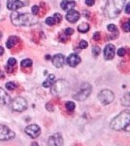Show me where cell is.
Listing matches in <instances>:
<instances>
[{"label":"cell","mask_w":130,"mask_h":146,"mask_svg":"<svg viewBox=\"0 0 130 146\" xmlns=\"http://www.w3.org/2000/svg\"><path fill=\"white\" fill-rule=\"evenodd\" d=\"M11 22L16 26H32L38 22L37 18L31 14H20L15 11L11 15Z\"/></svg>","instance_id":"1"},{"label":"cell","mask_w":130,"mask_h":146,"mask_svg":"<svg viewBox=\"0 0 130 146\" xmlns=\"http://www.w3.org/2000/svg\"><path fill=\"white\" fill-rule=\"evenodd\" d=\"M91 87L88 83H84L80 88V90L73 96V98L78 101H83L86 100L91 94Z\"/></svg>","instance_id":"5"},{"label":"cell","mask_w":130,"mask_h":146,"mask_svg":"<svg viewBox=\"0 0 130 146\" xmlns=\"http://www.w3.org/2000/svg\"><path fill=\"white\" fill-rule=\"evenodd\" d=\"M68 88V84L66 81L63 79L58 80L51 86V93L52 95L60 97L65 95L67 93Z\"/></svg>","instance_id":"4"},{"label":"cell","mask_w":130,"mask_h":146,"mask_svg":"<svg viewBox=\"0 0 130 146\" xmlns=\"http://www.w3.org/2000/svg\"><path fill=\"white\" fill-rule=\"evenodd\" d=\"M123 28L125 32L129 31V21H127V22L125 23V24H123Z\"/></svg>","instance_id":"34"},{"label":"cell","mask_w":130,"mask_h":146,"mask_svg":"<svg viewBox=\"0 0 130 146\" xmlns=\"http://www.w3.org/2000/svg\"><path fill=\"white\" fill-rule=\"evenodd\" d=\"M31 11H32V15H37L39 11V7L37 5H34V6L31 8Z\"/></svg>","instance_id":"31"},{"label":"cell","mask_w":130,"mask_h":146,"mask_svg":"<svg viewBox=\"0 0 130 146\" xmlns=\"http://www.w3.org/2000/svg\"><path fill=\"white\" fill-rule=\"evenodd\" d=\"M95 2V0H85V3L88 6H92Z\"/></svg>","instance_id":"36"},{"label":"cell","mask_w":130,"mask_h":146,"mask_svg":"<svg viewBox=\"0 0 130 146\" xmlns=\"http://www.w3.org/2000/svg\"><path fill=\"white\" fill-rule=\"evenodd\" d=\"M98 99L103 104H109L113 101L114 94L109 90H103L98 94Z\"/></svg>","instance_id":"8"},{"label":"cell","mask_w":130,"mask_h":146,"mask_svg":"<svg viewBox=\"0 0 130 146\" xmlns=\"http://www.w3.org/2000/svg\"><path fill=\"white\" fill-rule=\"evenodd\" d=\"M93 38L95 40H99L100 38V32H95L94 34Z\"/></svg>","instance_id":"35"},{"label":"cell","mask_w":130,"mask_h":146,"mask_svg":"<svg viewBox=\"0 0 130 146\" xmlns=\"http://www.w3.org/2000/svg\"><path fill=\"white\" fill-rule=\"evenodd\" d=\"M129 7H130V4H129V3H128L127 5H126V7H125V12H126V13H127V14H129L130 13Z\"/></svg>","instance_id":"38"},{"label":"cell","mask_w":130,"mask_h":146,"mask_svg":"<svg viewBox=\"0 0 130 146\" xmlns=\"http://www.w3.org/2000/svg\"><path fill=\"white\" fill-rule=\"evenodd\" d=\"M17 41H18V37H17V36H10V37L8 39V40H7L6 46L9 48V49H11V48H12L15 45V43H17Z\"/></svg>","instance_id":"19"},{"label":"cell","mask_w":130,"mask_h":146,"mask_svg":"<svg viewBox=\"0 0 130 146\" xmlns=\"http://www.w3.org/2000/svg\"><path fill=\"white\" fill-rule=\"evenodd\" d=\"M40 128L37 125L32 124L26 127L25 129V132L27 133V135H29L32 139H36L40 135Z\"/></svg>","instance_id":"9"},{"label":"cell","mask_w":130,"mask_h":146,"mask_svg":"<svg viewBox=\"0 0 130 146\" xmlns=\"http://www.w3.org/2000/svg\"><path fill=\"white\" fill-rule=\"evenodd\" d=\"M117 54L119 56H123L125 54V50L124 48H119L117 51Z\"/></svg>","instance_id":"33"},{"label":"cell","mask_w":130,"mask_h":146,"mask_svg":"<svg viewBox=\"0 0 130 146\" xmlns=\"http://www.w3.org/2000/svg\"><path fill=\"white\" fill-rule=\"evenodd\" d=\"M16 87H17V85L12 82H8V83H6V84H5V88H6L7 90H9V91H13V90H15V89L16 88Z\"/></svg>","instance_id":"24"},{"label":"cell","mask_w":130,"mask_h":146,"mask_svg":"<svg viewBox=\"0 0 130 146\" xmlns=\"http://www.w3.org/2000/svg\"><path fill=\"white\" fill-rule=\"evenodd\" d=\"M92 52H93V54L95 56H98V55L100 54V49L99 46H94L92 48Z\"/></svg>","instance_id":"26"},{"label":"cell","mask_w":130,"mask_h":146,"mask_svg":"<svg viewBox=\"0 0 130 146\" xmlns=\"http://www.w3.org/2000/svg\"><path fill=\"white\" fill-rule=\"evenodd\" d=\"M46 109H47L49 111H52V110H53V107H52L50 104H47L46 106Z\"/></svg>","instance_id":"37"},{"label":"cell","mask_w":130,"mask_h":146,"mask_svg":"<svg viewBox=\"0 0 130 146\" xmlns=\"http://www.w3.org/2000/svg\"><path fill=\"white\" fill-rule=\"evenodd\" d=\"M52 18H54V20H55V21H56V22L59 23L62 20V15L59 13L54 14V15H53V17H52Z\"/></svg>","instance_id":"28"},{"label":"cell","mask_w":130,"mask_h":146,"mask_svg":"<svg viewBox=\"0 0 130 146\" xmlns=\"http://www.w3.org/2000/svg\"><path fill=\"white\" fill-rule=\"evenodd\" d=\"M15 137V134L8 126L0 124V141H9Z\"/></svg>","instance_id":"7"},{"label":"cell","mask_w":130,"mask_h":146,"mask_svg":"<svg viewBox=\"0 0 130 146\" xmlns=\"http://www.w3.org/2000/svg\"><path fill=\"white\" fill-rule=\"evenodd\" d=\"M107 29H108V31H109L113 32V33H114V32H116L117 31H118L116 25H113V24H110V25H108V26H107Z\"/></svg>","instance_id":"27"},{"label":"cell","mask_w":130,"mask_h":146,"mask_svg":"<svg viewBox=\"0 0 130 146\" xmlns=\"http://www.w3.org/2000/svg\"><path fill=\"white\" fill-rule=\"evenodd\" d=\"M55 81V76L54 75H52V74H50V75H48V77L46 78V79L45 80V82L43 83V86L44 88H50L52 85V84L54 83Z\"/></svg>","instance_id":"18"},{"label":"cell","mask_w":130,"mask_h":146,"mask_svg":"<svg viewBox=\"0 0 130 146\" xmlns=\"http://www.w3.org/2000/svg\"><path fill=\"white\" fill-rule=\"evenodd\" d=\"M122 104L123 105H125V106H127V107L129 106V94H125V95L123 96V100H122Z\"/></svg>","instance_id":"22"},{"label":"cell","mask_w":130,"mask_h":146,"mask_svg":"<svg viewBox=\"0 0 130 146\" xmlns=\"http://www.w3.org/2000/svg\"><path fill=\"white\" fill-rule=\"evenodd\" d=\"M4 53V49L2 46H0V56H2Z\"/></svg>","instance_id":"40"},{"label":"cell","mask_w":130,"mask_h":146,"mask_svg":"<svg viewBox=\"0 0 130 146\" xmlns=\"http://www.w3.org/2000/svg\"><path fill=\"white\" fill-rule=\"evenodd\" d=\"M10 103V97L5 91L0 88V106H5Z\"/></svg>","instance_id":"16"},{"label":"cell","mask_w":130,"mask_h":146,"mask_svg":"<svg viewBox=\"0 0 130 146\" xmlns=\"http://www.w3.org/2000/svg\"><path fill=\"white\" fill-rule=\"evenodd\" d=\"M49 146H63V139L60 133H56L50 137L48 141Z\"/></svg>","instance_id":"10"},{"label":"cell","mask_w":130,"mask_h":146,"mask_svg":"<svg viewBox=\"0 0 130 146\" xmlns=\"http://www.w3.org/2000/svg\"><path fill=\"white\" fill-rule=\"evenodd\" d=\"M32 61L31 59H25L24 60L21 61V66L22 67H25V68H27V67H31L32 66Z\"/></svg>","instance_id":"21"},{"label":"cell","mask_w":130,"mask_h":146,"mask_svg":"<svg viewBox=\"0 0 130 146\" xmlns=\"http://www.w3.org/2000/svg\"><path fill=\"white\" fill-rule=\"evenodd\" d=\"M23 6L24 4L20 0H8L7 2V8L11 11H16Z\"/></svg>","instance_id":"13"},{"label":"cell","mask_w":130,"mask_h":146,"mask_svg":"<svg viewBox=\"0 0 130 146\" xmlns=\"http://www.w3.org/2000/svg\"><path fill=\"white\" fill-rule=\"evenodd\" d=\"M66 109L69 110V111H73L75 108V103L72 102V101H68V102L66 104Z\"/></svg>","instance_id":"23"},{"label":"cell","mask_w":130,"mask_h":146,"mask_svg":"<svg viewBox=\"0 0 130 146\" xmlns=\"http://www.w3.org/2000/svg\"><path fill=\"white\" fill-rule=\"evenodd\" d=\"M130 113L129 110L121 112L111 121L110 126L114 130H123L129 126Z\"/></svg>","instance_id":"2"},{"label":"cell","mask_w":130,"mask_h":146,"mask_svg":"<svg viewBox=\"0 0 130 146\" xmlns=\"http://www.w3.org/2000/svg\"><path fill=\"white\" fill-rule=\"evenodd\" d=\"M115 51L116 48L113 44H107L104 48L103 50V54H104V58L107 60L112 59L114 57L115 55Z\"/></svg>","instance_id":"11"},{"label":"cell","mask_w":130,"mask_h":146,"mask_svg":"<svg viewBox=\"0 0 130 146\" xmlns=\"http://www.w3.org/2000/svg\"><path fill=\"white\" fill-rule=\"evenodd\" d=\"M73 33H74V30L72 28H71V27L66 28V31H65V34L67 35V36H71L72 34H73Z\"/></svg>","instance_id":"29"},{"label":"cell","mask_w":130,"mask_h":146,"mask_svg":"<svg viewBox=\"0 0 130 146\" xmlns=\"http://www.w3.org/2000/svg\"><path fill=\"white\" fill-rule=\"evenodd\" d=\"M46 25H50V26H52V25H54L56 24V21H55L54 18H52V17H48L46 19Z\"/></svg>","instance_id":"25"},{"label":"cell","mask_w":130,"mask_h":146,"mask_svg":"<svg viewBox=\"0 0 130 146\" xmlns=\"http://www.w3.org/2000/svg\"><path fill=\"white\" fill-rule=\"evenodd\" d=\"M31 146H39V145L36 142H33V143L31 144Z\"/></svg>","instance_id":"41"},{"label":"cell","mask_w":130,"mask_h":146,"mask_svg":"<svg viewBox=\"0 0 130 146\" xmlns=\"http://www.w3.org/2000/svg\"><path fill=\"white\" fill-rule=\"evenodd\" d=\"M66 20L69 21L70 23H75L80 18V14L78 11L75 10H70L66 14Z\"/></svg>","instance_id":"14"},{"label":"cell","mask_w":130,"mask_h":146,"mask_svg":"<svg viewBox=\"0 0 130 146\" xmlns=\"http://www.w3.org/2000/svg\"><path fill=\"white\" fill-rule=\"evenodd\" d=\"M90 26L88 23H82L78 26V31L82 32V33H86L89 31Z\"/></svg>","instance_id":"20"},{"label":"cell","mask_w":130,"mask_h":146,"mask_svg":"<svg viewBox=\"0 0 130 146\" xmlns=\"http://www.w3.org/2000/svg\"><path fill=\"white\" fill-rule=\"evenodd\" d=\"M52 64L54 65L56 68H61L62 67L65 62V57L62 54H56L52 57Z\"/></svg>","instance_id":"15"},{"label":"cell","mask_w":130,"mask_h":146,"mask_svg":"<svg viewBox=\"0 0 130 146\" xmlns=\"http://www.w3.org/2000/svg\"><path fill=\"white\" fill-rule=\"evenodd\" d=\"M5 78L4 73H3V72H2V71L0 70V79H2V78Z\"/></svg>","instance_id":"39"},{"label":"cell","mask_w":130,"mask_h":146,"mask_svg":"<svg viewBox=\"0 0 130 146\" xmlns=\"http://www.w3.org/2000/svg\"><path fill=\"white\" fill-rule=\"evenodd\" d=\"M16 64V59L15 58H10L8 60V65L10 66H13Z\"/></svg>","instance_id":"32"},{"label":"cell","mask_w":130,"mask_h":146,"mask_svg":"<svg viewBox=\"0 0 130 146\" xmlns=\"http://www.w3.org/2000/svg\"><path fill=\"white\" fill-rule=\"evenodd\" d=\"M88 46V43L85 40H82L79 43V47L81 49H85Z\"/></svg>","instance_id":"30"},{"label":"cell","mask_w":130,"mask_h":146,"mask_svg":"<svg viewBox=\"0 0 130 146\" xmlns=\"http://www.w3.org/2000/svg\"><path fill=\"white\" fill-rule=\"evenodd\" d=\"M67 64L71 67H75L78 66L81 62V58L78 55L75 54V53H72L68 56L67 58Z\"/></svg>","instance_id":"12"},{"label":"cell","mask_w":130,"mask_h":146,"mask_svg":"<svg viewBox=\"0 0 130 146\" xmlns=\"http://www.w3.org/2000/svg\"><path fill=\"white\" fill-rule=\"evenodd\" d=\"M61 8L65 11H70L75 6V2L74 1H68V0H63L61 2Z\"/></svg>","instance_id":"17"},{"label":"cell","mask_w":130,"mask_h":146,"mask_svg":"<svg viewBox=\"0 0 130 146\" xmlns=\"http://www.w3.org/2000/svg\"><path fill=\"white\" fill-rule=\"evenodd\" d=\"M10 105H11V109L17 112L24 111L27 107V101L25 98H21V97H18V98H15L10 103Z\"/></svg>","instance_id":"6"},{"label":"cell","mask_w":130,"mask_h":146,"mask_svg":"<svg viewBox=\"0 0 130 146\" xmlns=\"http://www.w3.org/2000/svg\"><path fill=\"white\" fill-rule=\"evenodd\" d=\"M125 0H108L105 12L109 18H115L123 10Z\"/></svg>","instance_id":"3"}]
</instances>
